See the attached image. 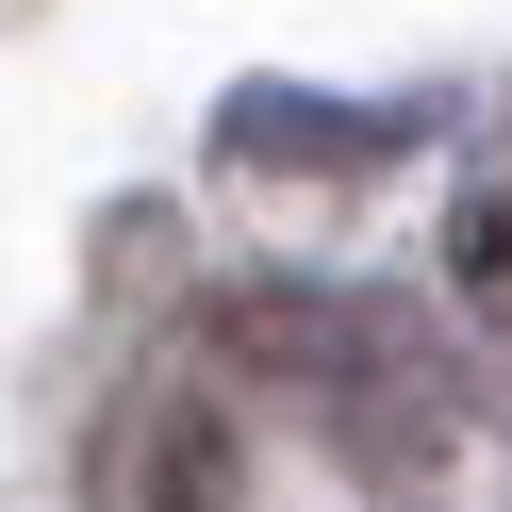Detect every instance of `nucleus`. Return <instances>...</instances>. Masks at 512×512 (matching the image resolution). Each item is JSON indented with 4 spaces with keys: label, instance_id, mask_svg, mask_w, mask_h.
Returning a JSON list of instances; mask_svg holds the SVG:
<instances>
[{
    "label": "nucleus",
    "instance_id": "obj_1",
    "mask_svg": "<svg viewBox=\"0 0 512 512\" xmlns=\"http://www.w3.org/2000/svg\"><path fill=\"white\" fill-rule=\"evenodd\" d=\"M446 248H463L479 298H512V199H463V232H446Z\"/></svg>",
    "mask_w": 512,
    "mask_h": 512
}]
</instances>
